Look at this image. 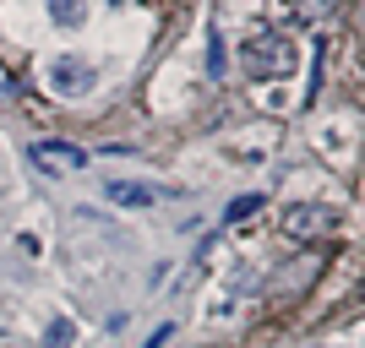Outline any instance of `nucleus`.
<instances>
[{"label":"nucleus","instance_id":"obj_4","mask_svg":"<svg viewBox=\"0 0 365 348\" xmlns=\"http://www.w3.org/2000/svg\"><path fill=\"white\" fill-rule=\"evenodd\" d=\"M49 88H55V93H66V98L88 93V88H93V65H82L76 55H61V60L49 65Z\"/></svg>","mask_w":365,"mask_h":348},{"label":"nucleus","instance_id":"obj_2","mask_svg":"<svg viewBox=\"0 0 365 348\" xmlns=\"http://www.w3.org/2000/svg\"><path fill=\"white\" fill-rule=\"evenodd\" d=\"M28 158L38 164V174H82V164H88V152L82 147H71V142H33L28 147Z\"/></svg>","mask_w":365,"mask_h":348},{"label":"nucleus","instance_id":"obj_3","mask_svg":"<svg viewBox=\"0 0 365 348\" xmlns=\"http://www.w3.org/2000/svg\"><path fill=\"white\" fill-rule=\"evenodd\" d=\"M333 228H338V212L333 207H317V201H311V207H289V212H284V234H289V240L333 234Z\"/></svg>","mask_w":365,"mask_h":348},{"label":"nucleus","instance_id":"obj_9","mask_svg":"<svg viewBox=\"0 0 365 348\" xmlns=\"http://www.w3.org/2000/svg\"><path fill=\"white\" fill-rule=\"evenodd\" d=\"M224 38H218V33H213V38H207V71H213V82H218V76H224Z\"/></svg>","mask_w":365,"mask_h":348},{"label":"nucleus","instance_id":"obj_5","mask_svg":"<svg viewBox=\"0 0 365 348\" xmlns=\"http://www.w3.org/2000/svg\"><path fill=\"white\" fill-rule=\"evenodd\" d=\"M169 191L164 185H137V180H109V201L115 207H158Z\"/></svg>","mask_w":365,"mask_h":348},{"label":"nucleus","instance_id":"obj_10","mask_svg":"<svg viewBox=\"0 0 365 348\" xmlns=\"http://www.w3.org/2000/svg\"><path fill=\"white\" fill-rule=\"evenodd\" d=\"M169 337H175V321H169V327H158V332L148 337V348H169Z\"/></svg>","mask_w":365,"mask_h":348},{"label":"nucleus","instance_id":"obj_1","mask_svg":"<svg viewBox=\"0 0 365 348\" xmlns=\"http://www.w3.org/2000/svg\"><path fill=\"white\" fill-rule=\"evenodd\" d=\"M294 60H300V55H294V44H284V38H278V33H267V28L251 33V38L240 44V65L257 76V82H262V76H289Z\"/></svg>","mask_w":365,"mask_h":348},{"label":"nucleus","instance_id":"obj_8","mask_svg":"<svg viewBox=\"0 0 365 348\" xmlns=\"http://www.w3.org/2000/svg\"><path fill=\"white\" fill-rule=\"evenodd\" d=\"M49 16H55L61 28H76V22H88V6H76V0H55V6H49Z\"/></svg>","mask_w":365,"mask_h":348},{"label":"nucleus","instance_id":"obj_6","mask_svg":"<svg viewBox=\"0 0 365 348\" xmlns=\"http://www.w3.org/2000/svg\"><path fill=\"white\" fill-rule=\"evenodd\" d=\"M71 343H76V327H71L66 316H55V321L44 327V348H71Z\"/></svg>","mask_w":365,"mask_h":348},{"label":"nucleus","instance_id":"obj_7","mask_svg":"<svg viewBox=\"0 0 365 348\" xmlns=\"http://www.w3.org/2000/svg\"><path fill=\"white\" fill-rule=\"evenodd\" d=\"M251 212H262V191H251V196H235V201H229V212H224V223H245Z\"/></svg>","mask_w":365,"mask_h":348}]
</instances>
